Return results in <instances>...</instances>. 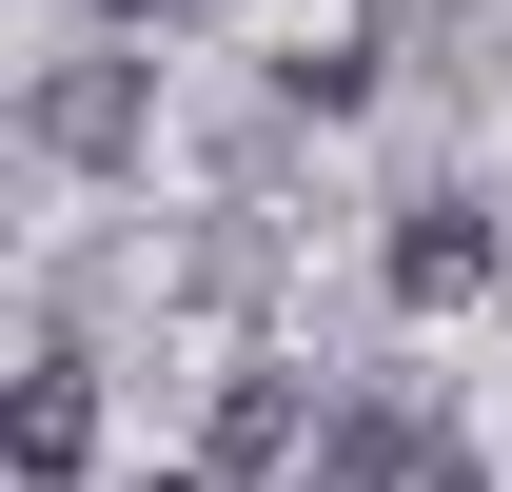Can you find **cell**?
I'll list each match as a JSON object with an SVG mask.
<instances>
[{
	"instance_id": "obj_1",
	"label": "cell",
	"mask_w": 512,
	"mask_h": 492,
	"mask_svg": "<svg viewBox=\"0 0 512 492\" xmlns=\"http://www.w3.org/2000/svg\"><path fill=\"white\" fill-rule=\"evenodd\" d=\"M394 296H414V315L493 296V217H473V197H394Z\"/></svg>"
},
{
	"instance_id": "obj_2",
	"label": "cell",
	"mask_w": 512,
	"mask_h": 492,
	"mask_svg": "<svg viewBox=\"0 0 512 492\" xmlns=\"http://www.w3.org/2000/svg\"><path fill=\"white\" fill-rule=\"evenodd\" d=\"M316 492H434V414H414V394H355V414L316 433Z\"/></svg>"
},
{
	"instance_id": "obj_3",
	"label": "cell",
	"mask_w": 512,
	"mask_h": 492,
	"mask_svg": "<svg viewBox=\"0 0 512 492\" xmlns=\"http://www.w3.org/2000/svg\"><path fill=\"white\" fill-rule=\"evenodd\" d=\"M0 453H20V492H79V453H99V374H79V355H40V374H20V433H0Z\"/></svg>"
},
{
	"instance_id": "obj_4",
	"label": "cell",
	"mask_w": 512,
	"mask_h": 492,
	"mask_svg": "<svg viewBox=\"0 0 512 492\" xmlns=\"http://www.w3.org/2000/svg\"><path fill=\"white\" fill-rule=\"evenodd\" d=\"M296 453H316V394H296V374H237V394H217V492L296 473Z\"/></svg>"
},
{
	"instance_id": "obj_5",
	"label": "cell",
	"mask_w": 512,
	"mask_h": 492,
	"mask_svg": "<svg viewBox=\"0 0 512 492\" xmlns=\"http://www.w3.org/2000/svg\"><path fill=\"white\" fill-rule=\"evenodd\" d=\"M99 20H178V0H99Z\"/></svg>"
},
{
	"instance_id": "obj_6",
	"label": "cell",
	"mask_w": 512,
	"mask_h": 492,
	"mask_svg": "<svg viewBox=\"0 0 512 492\" xmlns=\"http://www.w3.org/2000/svg\"><path fill=\"white\" fill-rule=\"evenodd\" d=\"M158 492H217V473H158Z\"/></svg>"
}]
</instances>
